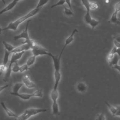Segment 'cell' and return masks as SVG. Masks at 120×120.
Wrapping results in <instances>:
<instances>
[{
  "mask_svg": "<svg viewBox=\"0 0 120 120\" xmlns=\"http://www.w3.org/2000/svg\"><path fill=\"white\" fill-rule=\"evenodd\" d=\"M41 9V8H36L30 11L28 13H27L26 15L20 17L19 18L17 19L15 21L10 22L7 27L4 28L2 29V30H11L14 31H16L17 30L18 27L19 25L25 21L27 19L30 18L34 15H35L36 14H37Z\"/></svg>",
  "mask_w": 120,
  "mask_h": 120,
  "instance_id": "cell-1",
  "label": "cell"
},
{
  "mask_svg": "<svg viewBox=\"0 0 120 120\" xmlns=\"http://www.w3.org/2000/svg\"><path fill=\"white\" fill-rule=\"evenodd\" d=\"M30 22V20H29L26 23V27L24 30L20 33L18 35H16L14 37V39L15 40H17L19 39L23 38L24 39V41L22 42V43L23 44H27L30 48V49L34 47L37 43L35 40L31 39L30 38L29 33H28V26L29 24V22Z\"/></svg>",
  "mask_w": 120,
  "mask_h": 120,
  "instance_id": "cell-2",
  "label": "cell"
},
{
  "mask_svg": "<svg viewBox=\"0 0 120 120\" xmlns=\"http://www.w3.org/2000/svg\"><path fill=\"white\" fill-rule=\"evenodd\" d=\"M24 52L25 51H22L20 52L12 53L9 65L7 68V69L6 72L5 76L3 79V81H4L5 82H7L9 81V79L11 76V73L12 72V67L13 64L16 61H18L19 59H20L22 57V55L24 53Z\"/></svg>",
  "mask_w": 120,
  "mask_h": 120,
  "instance_id": "cell-3",
  "label": "cell"
},
{
  "mask_svg": "<svg viewBox=\"0 0 120 120\" xmlns=\"http://www.w3.org/2000/svg\"><path fill=\"white\" fill-rule=\"evenodd\" d=\"M47 111V109L30 108L26 109L22 114L18 116L17 119L19 120H26L31 116L35 115L41 112H44Z\"/></svg>",
  "mask_w": 120,
  "mask_h": 120,
  "instance_id": "cell-4",
  "label": "cell"
},
{
  "mask_svg": "<svg viewBox=\"0 0 120 120\" xmlns=\"http://www.w3.org/2000/svg\"><path fill=\"white\" fill-rule=\"evenodd\" d=\"M32 53L33 55L38 56L39 55H48L49 56L50 52H48L47 50L42 46L41 45L37 43V44L31 49Z\"/></svg>",
  "mask_w": 120,
  "mask_h": 120,
  "instance_id": "cell-5",
  "label": "cell"
},
{
  "mask_svg": "<svg viewBox=\"0 0 120 120\" xmlns=\"http://www.w3.org/2000/svg\"><path fill=\"white\" fill-rule=\"evenodd\" d=\"M84 21L86 23L90 26L92 30H94V28L100 23L99 21H98L91 17L89 10H86V13L84 16Z\"/></svg>",
  "mask_w": 120,
  "mask_h": 120,
  "instance_id": "cell-6",
  "label": "cell"
},
{
  "mask_svg": "<svg viewBox=\"0 0 120 120\" xmlns=\"http://www.w3.org/2000/svg\"><path fill=\"white\" fill-rule=\"evenodd\" d=\"M76 90L81 93H84L87 90V86L86 83L83 81H79L78 82L75 86Z\"/></svg>",
  "mask_w": 120,
  "mask_h": 120,
  "instance_id": "cell-7",
  "label": "cell"
},
{
  "mask_svg": "<svg viewBox=\"0 0 120 120\" xmlns=\"http://www.w3.org/2000/svg\"><path fill=\"white\" fill-rule=\"evenodd\" d=\"M20 0H13L11 2L8 4L6 7H5L4 8H3L2 10L0 11V15L7 11L12 10L16 6L18 2Z\"/></svg>",
  "mask_w": 120,
  "mask_h": 120,
  "instance_id": "cell-8",
  "label": "cell"
},
{
  "mask_svg": "<svg viewBox=\"0 0 120 120\" xmlns=\"http://www.w3.org/2000/svg\"><path fill=\"white\" fill-rule=\"evenodd\" d=\"M30 49V47L27 44H23L22 45L15 47L10 52V53L14 52H20L22 51H25Z\"/></svg>",
  "mask_w": 120,
  "mask_h": 120,
  "instance_id": "cell-9",
  "label": "cell"
},
{
  "mask_svg": "<svg viewBox=\"0 0 120 120\" xmlns=\"http://www.w3.org/2000/svg\"><path fill=\"white\" fill-rule=\"evenodd\" d=\"M23 83L28 88H34L36 87L35 84L29 78L28 75H25L22 78Z\"/></svg>",
  "mask_w": 120,
  "mask_h": 120,
  "instance_id": "cell-10",
  "label": "cell"
},
{
  "mask_svg": "<svg viewBox=\"0 0 120 120\" xmlns=\"http://www.w3.org/2000/svg\"><path fill=\"white\" fill-rule=\"evenodd\" d=\"M11 95L17 96L20 98L24 100H29L31 97H33L32 93L31 94H26V93H13L12 92L10 93Z\"/></svg>",
  "mask_w": 120,
  "mask_h": 120,
  "instance_id": "cell-11",
  "label": "cell"
},
{
  "mask_svg": "<svg viewBox=\"0 0 120 120\" xmlns=\"http://www.w3.org/2000/svg\"><path fill=\"white\" fill-rule=\"evenodd\" d=\"M0 105L3 109L5 110V112H6L7 114L9 116V117H14L16 118V119L18 117V116H17L13 112H12L11 110H10L9 109H8L7 106L5 105V103L3 102H0Z\"/></svg>",
  "mask_w": 120,
  "mask_h": 120,
  "instance_id": "cell-12",
  "label": "cell"
},
{
  "mask_svg": "<svg viewBox=\"0 0 120 120\" xmlns=\"http://www.w3.org/2000/svg\"><path fill=\"white\" fill-rule=\"evenodd\" d=\"M118 12L115 11L112 14L111 18H110L108 22L109 23H113V24H118L120 23L119 19L117 16Z\"/></svg>",
  "mask_w": 120,
  "mask_h": 120,
  "instance_id": "cell-13",
  "label": "cell"
},
{
  "mask_svg": "<svg viewBox=\"0 0 120 120\" xmlns=\"http://www.w3.org/2000/svg\"><path fill=\"white\" fill-rule=\"evenodd\" d=\"M77 32H78V30L76 29H74L73 30L71 34H70V35L66 39L64 45H65L67 46L68 45L70 44L72 41H73V40H74V35L75 33H76Z\"/></svg>",
  "mask_w": 120,
  "mask_h": 120,
  "instance_id": "cell-14",
  "label": "cell"
},
{
  "mask_svg": "<svg viewBox=\"0 0 120 120\" xmlns=\"http://www.w3.org/2000/svg\"><path fill=\"white\" fill-rule=\"evenodd\" d=\"M120 59V57H119V56L116 53H115L114 54V56H113V58L112 59V60H110L109 61H108L110 66L112 67V66L118 64V61H119Z\"/></svg>",
  "mask_w": 120,
  "mask_h": 120,
  "instance_id": "cell-15",
  "label": "cell"
},
{
  "mask_svg": "<svg viewBox=\"0 0 120 120\" xmlns=\"http://www.w3.org/2000/svg\"><path fill=\"white\" fill-rule=\"evenodd\" d=\"M23 82H17L15 83L12 88V92L13 93H18L21 88L23 86Z\"/></svg>",
  "mask_w": 120,
  "mask_h": 120,
  "instance_id": "cell-16",
  "label": "cell"
},
{
  "mask_svg": "<svg viewBox=\"0 0 120 120\" xmlns=\"http://www.w3.org/2000/svg\"><path fill=\"white\" fill-rule=\"evenodd\" d=\"M105 104L107 105V106H108L110 111L111 112L112 114L114 116L115 113H116V112H117V107L116 106H113L111 105H110V104H109L108 102H107L106 101H105Z\"/></svg>",
  "mask_w": 120,
  "mask_h": 120,
  "instance_id": "cell-17",
  "label": "cell"
},
{
  "mask_svg": "<svg viewBox=\"0 0 120 120\" xmlns=\"http://www.w3.org/2000/svg\"><path fill=\"white\" fill-rule=\"evenodd\" d=\"M116 49L117 47L116 46H114L111 51L108 53L107 56V60L108 61H109L112 60V59L113 58L114 54L116 53Z\"/></svg>",
  "mask_w": 120,
  "mask_h": 120,
  "instance_id": "cell-18",
  "label": "cell"
},
{
  "mask_svg": "<svg viewBox=\"0 0 120 120\" xmlns=\"http://www.w3.org/2000/svg\"><path fill=\"white\" fill-rule=\"evenodd\" d=\"M10 54H11V53L9 52H8L7 50L5 49V54H4V58H3V64L4 65H6V64L8 62V60H9V55Z\"/></svg>",
  "mask_w": 120,
  "mask_h": 120,
  "instance_id": "cell-19",
  "label": "cell"
},
{
  "mask_svg": "<svg viewBox=\"0 0 120 120\" xmlns=\"http://www.w3.org/2000/svg\"><path fill=\"white\" fill-rule=\"evenodd\" d=\"M2 44L5 47V49L7 50V51H8V52H10L15 47L13 45H12L10 44L9 43L6 42V41H2Z\"/></svg>",
  "mask_w": 120,
  "mask_h": 120,
  "instance_id": "cell-20",
  "label": "cell"
},
{
  "mask_svg": "<svg viewBox=\"0 0 120 120\" xmlns=\"http://www.w3.org/2000/svg\"><path fill=\"white\" fill-rule=\"evenodd\" d=\"M36 56H35V55H33L32 56H30V57L27 60V62H26V64L27 65L30 67V66H31L34 63V62H35V60H36Z\"/></svg>",
  "mask_w": 120,
  "mask_h": 120,
  "instance_id": "cell-21",
  "label": "cell"
},
{
  "mask_svg": "<svg viewBox=\"0 0 120 120\" xmlns=\"http://www.w3.org/2000/svg\"><path fill=\"white\" fill-rule=\"evenodd\" d=\"M33 97H38V98H42L43 95V90L42 89H38L33 93H32Z\"/></svg>",
  "mask_w": 120,
  "mask_h": 120,
  "instance_id": "cell-22",
  "label": "cell"
},
{
  "mask_svg": "<svg viewBox=\"0 0 120 120\" xmlns=\"http://www.w3.org/2000/svg\"><path fill=\"white\" fill-rule=\"evenodd\" d=\"M63 7H64V13L66 15L71 16L74 15V13L72 9H70L69 8H68L64 6H63Z\"/></svg>",
  "mask_w": 120,
  "mask_h": 120,
  "instance_id": "cell-23",
  "label": "cell"
},
{
  "mask_svg": "<svg viewBox=\"0 0 120 120\" xmlns=\"http://www.w3.org/2000/svg\"><path fill=\"white\" fill-rule=\"evenodd\" d=\"M20 67L18 64L17 61L15 62L12 67V71L14 73H17L19 71Z\"/></svg>",
  "mask_w": 120,
  "mask_h": 120,
  "instance_id": "cell-24",
  "label": "cell"
},
{
  "mask_svg": "<svg viewBox=\"0 0 120 120\" xmlns=\"http://www.w3.org/2000/svg\"><path fill=\"white\" fill-rule=\"evenodd\" d=\"M49 0H39L38 3L37 4L36 8H42L45 5Z\"/></svg>",
  "mask_w": 120,
  "mask_h": 120,
  "instance_id": "cell-25",
  "label": "cell"
},
{
  "mask_svg": "<svg viewBox=\"0 0 120 120\" xmlns=\"http://www.w3.org/2000/svg\"><path fill=\"white\" fill-rule=\"evenodd\" d=\"M29 67L27 65V64L26 63L25 64L23 65L22 66H21L19 68V72L20 73H22L23 72L27 70L28 69H29Z\"/></svg>",
  "mask_w": 120,
  "mask_h": 120,
  "instance_id": "cell-26",
  "label": "cell"
},
{
  "mask_svg": "<svg viewBox=\"0 0 120 120\" xmlns=\"http://www.w3.org/2000/svg\"><path fill=\"white\" fill-rule=\"evenodd\" d=\"M89 8L90 9H97L98 8V5L97 3L95 2H91L89 4Z\"/></svg>",
  "mask_w": 120,
  "mask_h": 120,
  "instance_id": "cell-27",
  "label": "cell"
},
{
  "mask_svg": "<svg viewBox=\"0 0 120 120\" xmlns=\"http://www.w3.org/2000/svg\"><path fill=\"white\" fill-rule=\"evenodd\" d=\"M65 3V0H59L58 2L56 3L55 4L52 5L51 8H53L55 7L60 6V5H63Z\"/></svg>",
  "mask_w": 120,
  "mask_h": 120,
  "instance_id": "cell-28",
  "label": "cell"
},
{
  "mask_svg": "<svg viewBox=\"0 0 120 120\" xmlns=\"http://www.w3.org/2000/svg\"><path fill=\"white\" fill-rule=\"evenodd\" d=\"M83 4V5L85 7L86 10H89L90 11V9L89 8V4L90 2H89L88 0H81Z\"/></svg>",
  "mask_w": 120,
  "mask_h": 120,
  "instance_id": "cell-29",
  "label": "cell"
},
{
  "mask_svg": "<svg viewBox=\"0 0 120 120\" xmlns=\"http://www.w3.org/2000/svg\"><path fill=\"white\" fill-rule=\"evenodd\" d=\"M97 118H96L97 120H105V114L104 113H99L97 116Z\"/></svg>",
  "mask_w": 120,
  "mask_h": 120,
  "instance_id": "cell-30",
  "label": "cell"
},
{
  "mask_svg": "<svg viewBox=\"0 0 120 120\" xmlns=\"http://www.w3.org/2000/svg\"><path fill=\"white\" fill-rule=\"evenodd\" d=\"M7 69V68L6 67V65H4L3 63L2 64H0V71L1 72H6Z\"/></svg>",
  "mask_w": 120,
  "mask_h": 120,
  "instance_id": "cell-31",
  "label": "cell"
},
{
  "mask_svg": "<svg viewBox=\"0 0 120 120\" xmlns=\"http://www.w3.org/2000/svg\"><path fill=\"white\" fill-rule=\"evenodd\" d=\"M115 11H117L118 12L120 11V1H119L115 5Z\"/></svg>",
  "mask_w": 120,
  "mask_h": 120,
  "instance_id": "cell-32",
  "label": "cell"
},
{
  "mask_svg": "<svg viewBox=\"0 0 120 120\" xmlns=\"http://www.w3.org/2000/svg\"><path fill=\"white\" fill-rule=\"evenodd\" d=\"M117 109V112L115 113L114 116H120V105L116 106Z\"/></svg>",
  "mask_w": 120,
  "mask_h": 120,
  "instance_id": "cell-33",
  "label": "cell"
},
{
  "mask_svg": "<svg viewBox=\"0 0 120 120\" xmlns=\"http://www.w3.org/2000/svg\"><path fill=\"white\" fill-rule=\"evenodd\" d=\"M112 68L116 69L117 70H118L119 72H120V65L117 64V65H115L112 66Z\"/></svg>",
  "mask_w": 120,
  "mask_h": 120,
  "instance_id": "cell-34",
  "label": "cell"
},
{
  "mask_svg": "<svg viewBox=\"0 0 120 120\" xmlns=\"http://www.w3.org/2000/svg\"><path fill=\"white\" fill-rule=\"evenodd\" d=\"M65 2L67 3L68 5V7L70 9H72V7H71V0H65Z\"/></svg>",
  "mask_w": 120,
  "mask_h": 120,
  "instance_id": "cell-35",
  "label": "cell"
},
{
  "mask_svg": "<svg viewBox=\"0 0 120 120\" xmlns=\"http://www.w3.org/2000/svg\"><path fill=\"white\" fill-rule=\"evenodd\" d=\"M8 84H6V85H5L4 86L0 87V92H1L3 90H4L6 88H8Z\"/></svg>",
  "mask_w": 120,
  "mask_h": 120,
  "instance_id": "cell-36",
  "label": "cell"
},
{
  "mask_svg": "<svg viewBox=\"0 0 120 120\" xmlns=\"http://www.w3.org/2000/svg\"><path fill=\"white\" fill-rule=\"evenodd\" d=\"M116 53L120 57V47H118L116 49Z\"/></svg>",
  "mask_w": 120,
  "mask_h": 120,
  "instance_id": "cell-37",
  "label": "cell"
},
{
  "mask_svg": "<svg viewBox=\"0 0 120 120\" xmlns=\"http://www.w3.org/2000/svg\"><path fill=\"white\" fill-rule=\"evenodd\" d=\"M109 2H110V0H105V3H108Z\"/></svg>",
  "mask_w": 120,
  "mask_h": 120,
  "instance_id": "cell-38",
  "label": "cell"
},
{
  "mask_svg": "<svg viewBox=\"0 0 120 120\" xmlns=\"http://www.w3.org/2000/svg\"><path fill=\"white\" fill-rule=\"evenodd\" d=\"M2 31V28H1L0 27V35L1 34Z\"/></svg>",
  "mask_w": 120,
  "mask_h": 120,
  "instance_id": "cell-39",
  "label": "cell"
},
{
  "mask_svg": "<svg viewBox=\"0 0 120 120\" xmlns=\"http://www.w3.org/2000/svg\"><path fill=\"white\" fill-rule=\"evenodd\" d=\"M1 1H2V2L5 4V3H6V2H5V0H1Z\"/></svg>",
  "mask_w": 120,
  "mask_h": 120,
  "instance_id": "cell-40",
  "label": "cell"
},
{
  "mask_svg": "<svg viewBox=\"0 0 120 120\" xmlns=\"http://www.w3.org/2000/svg\"><path fill=\"white\" fill-rule=\"evenodd\" d=\"M119 1H120V0H119Z\"/></svg>",
  "mask_w": 120,
  "mask_h": 120,
  "instance_id": "cell-41",
  "label": "cell"
}]
</instances>
